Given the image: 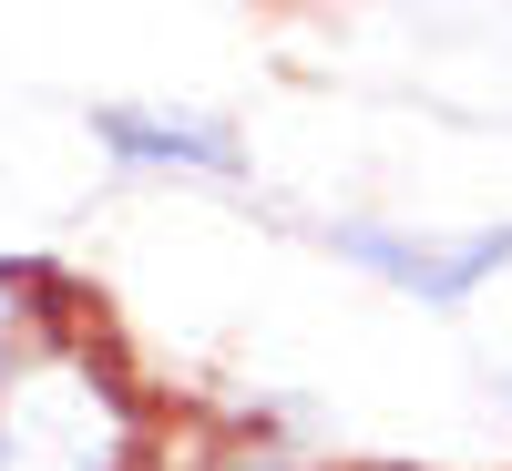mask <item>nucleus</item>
<instances>
[{
    "mask_svg": "<svg viewBox=\"0 0 512 471\" xmlns=\"http://www.w3.org/2000/svg\"><path fill=\"white\" fill-rule=\"evenodd\" d=\"M164 471H328L308 441L287 431V420H195V431H175V451H164Z\"/></svg>",
    "mask_w": 512,
    "mask_h": 471,
    "instance_id": "20e7f679",
    "label": "nucleus"
},
{
    "mask_svg": "<svg viewBox=\"0 0 512 471\" xmlns=\"http://www.w3.org/2000/svg\"><path fill=\"white\" fill-rule=\"evenodd\" d=\"M82 297H93V287H82L62 256H0V390H11L21 349H31L52 318H72Z\"/></svg>",
    "mask_w": 512,
    "mask_h": 471,
    "instance_id": "39448f33",
    "label": "nucleus"
},
{
    "mask_svg": "<svg viewBox=\"0 0 512 471\" xmlns=\"http://www.w3.org/2000/svg\"><path fill=\"white\" fill-rule=\"evenodd\" d=\"M502 410H512V369H502Z\"/></svg>",
    "mask_w": 512,
    "mask_h": 471,
    "instance_id": "423d86ee",
    "label": "nucleus"
},
{
    "mask_svg": "<svg viewBox=\"0 0 512 471\" xmlns=\"http://www.w3.org/2000/svg\"><path fill=\"white\" fill-rule=\"evenodd\" d=\"M328 246L349 256L359 277L420 297V308H472V297L512 267V226H472V236H431V226H390V216H338Z\"/></svg>",
    "mask_w": 512,
    "mask_h": 471,
    "instance_id": "f03ea898",
    "label": "nucleus"
},
{
    "mask_svg": "<svg viewBox=\"0 0 512 471\" xmlns=\"http://www.w3.org/2000/svg\"><path fill=\"white\" fill-rule=\"evenodd\" d=\"M93 144L123 175H195V185L246 175V134L226 113H195V103H93Z\"/></svg>",
    "mask_w": 512,
    "mask_h": 471,
    "instance_id": "7ed1b4c3",
    "label": "nucleus"
},
{
    "mask_svg": "<svg viewBox=\"0 0 512 471\" xmlns=\"http://www.w3.org/2000/svg\"><path fill=\"white\" fill-rule=\"evenodd\" d=\"M164 451H175V410L93 297L21 349L0 390V471H164Z\"/></svg>",
    "mask_w": 512,
    "mask_h": 471,
    "instance_id": "f257e3e1",
    "label": "nucleus"
}]
</instances>
